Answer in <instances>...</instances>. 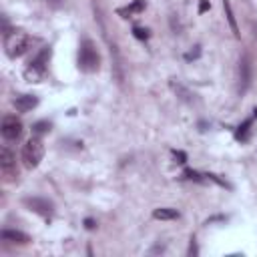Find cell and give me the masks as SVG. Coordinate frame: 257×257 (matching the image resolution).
Here are the masks:
<instances>
[{"label":"cell","mask_w":257,"mask_h":257,"mask_svg":"<svg viewBox=\"0 0 257 257\" xmlns=\"http://www.w3.org/2000/svg\"><path fill=\"white\" fill-rule=\"evenodd\" d=\"M30 46H32V38L26 32H20V30L8 32L6 38H4V50H6L8 58H18V56L26 54Z\"/></svg>","instance_id":"cell-1"},{"label":"cell","mask_w":257,"mask_h":257,"mask_svg":"<svg viewBox=\"0 0 257 257\" xmlns=\"http://www.w3.org/2000/svg\"><path fill=\"white\" fill-rule=\"evenodd\" d=\"M100 66V56L92 40H84L78 48V68L84 72H94Z\"/></svg>","instance_id":"cell-2"},{"label":"cell","mask_w":257,"mask_h":257,"mask_svg":"<svg viewBox=\"0 0 257 257\" xmlns=\"http://www.w3.org/2000/svg\"><path fill=\"white\" fill-rule=\"evenodd\" d=\"M44 157V145L38 137H32L22 147V163L26 169H36Z\"/></svg>","instance_id":"cell-3"},{"label":"cell","mask_w":257,"mask_h":257,"mask_svg":"<svg viewBox=\"0 0 257 257\" xmlns=\"http://www.w3.org/2000/svg\"><path fill=\"white\" fill-rule=\"evenodd\" d=\"M48 58H50V46L42 48V50L36 54V58L30 60V64H28V68H26V72H24L30 82H38V80L42 78V74L46 72Z\"/></svg>","instance_id":"cell-4"},{"label":"cell","mask_w":257,"mask_h":257,"mask_svg":"<svg viewBox=\"0 0 257 257\" xmlns=\"http://www.w3.org/2000/svg\"><path fill=\"white\" fill-rule=\"evenodd\" d=\"M0 131H2V137H4L6 141H16V139H20V135H22V122H20V118H16L14 114H8V116L2 118Z\"/></svg>","instance_id":"cell-5"},{"label":"cell","mask_w":257,"mask_h":257,"mask_svg":"<svg viewBox=\"0 0 257 257\" xmlns=\"http://www.w3.org/2000/svg\"><path fill=\"white\" fill-rule=\"evenodd\" d=\"M0 169H2L6 179H14L16 177V157L8 147L0 149Z\"/></svg>","instance_id":"cell-6"},{"label":"cell","mask_w":257,"mask_h":257,"mask_svg":"<svg viewBox=\"0 0 257 257\" xmlns=\"http://www.w3.org/2000/svg\"><path fill=\"white\" fill-rule=\"evenodd\" d=\"M24 205L42 217H48L52 213V203L48 199H42V197H28V199H24Z\"/></svg>","instance_id":"cell-7"},{"label":"cell","mask_w":257,"mask_h":257,"mask_svg":"<svg viewBox=\"0 0 257 257\" xmlns=\"http://www.w3.org/2000/svg\"><path fill=\"white\" fill-rule=\"evenodd\" d=\"M38 104V98L34 94H20L14 98V106L18 112H28Z\"/></svg>","instance_id":"cell-8"},{"label":"cell","mask_w":257,"mask_h":257,"mask_svg":"<svg viewBox=\"0 0 257 257\" xmlns=\"http://www.w3.org/2000/svg\"><path fill=\"white\" fill-rule=\"evenodd\" d=\"M2 239L4 241H10V243H18V245H24L30 241V237L22 231H12V229H4L2 231Z\"/></svg>","instance_id":"cell-9"},{"label":"cell","mask_w":257,"mask_h":257,"mask_svg":"<svg viewBox=\"0 0 257 257\" xmlns=\"http://www.w3.org/2000/svg\"><path fill=\"white\" fill-rule=\"evenodd\" d=\"M153 217L155 219H161V221H169V219H177L179 217V211L177 209H171V207H161V209H155L153 211Z\"/></svg>","instance_id":"cell-10"},{"label":"cell","mask_w":257,"mask_h":257,"mask_svg":"<svg viewBox=\"0 0 257 257\" xmlns=\"http://www.w3.org/2000/svg\"><path fill=\"white\" fill-rule=\"evenodd\" d=\"M251 124H253V118H247V120H243V124H239V128L235 131V139L237 141H247L249 139V131H251Z\"/></svg>","instance_id":"cell-11"},{"label":"cell","mask_w":257,"mask_h":257,"mask_svg":"<svg viewBox=\"0 0 257 257\" xmlns=\"http://www.w3.org/2000/svg\"><path fill=\"white\" fill-rule=\"evenodd\" d=\"M223 8H225V16H227V20H229V26H231L233 34L239 36V28H237V22H235V16H233V10H231L229 0H223Z\"/></svg>","instance_id":"cell-12"},{"label":"cell","mask_w":257,"mask_h":257,"mask_svg":"<svg viewBox=\"0 0 257 257\" xmlns=\"http://www.w3.org/2000/svg\"><path fill=\"white\" fill-rule=\"evenodd\" d=\"M50 128H52V124H50L48 120H38V122H34V124H32V133H34L36 137H40V135L48 133Z\"/></svg>","instance_id":"cell-13"},{"label":"cell","mask_w":257,"mask_h":257,"mask_svg":"<svg viewBox=\"0 0 257 257\" xmlns=\"http://www.w3.org/2000/svg\"><path fill=\"white\" fill-rule=\"evenodd\" d=\"M143 8H145V0H135L131 6H126V8L118 10V14H133V12H141Z\"/></svg>","instance_id":"cell-14"},{"label":"cell","mask_w":257,"mask_h":257,"mask_svg":"<svg viewBox=\"0 0 257 257\" xmlns=\"http://www.w3.org/2000/svg\"><path fill=\"white\" fill-rule=\"evenodd\" d=\"M249 78H251V74H249V62H247V58H243V62H241V80H243V88L249 84Z\"/></svg>","instance_id":"cell-15"},{"label":"cell","mask_w":257,"mask_h":257,"mask_svg":"<svg viewBox=\"0 0 257 257\" xmlns=\"http://www.w3.org/2000/svg\"><path fill=\"white\" fill-rule=\"evenodd\" d=\"M183 177L189 179V181H197V183H201L205 175H201V173H197V171H193V169H187V171L183 173Z\"/></svg>","instance_id":"cell-16"},{"label":"cell","mask_w":257,"mask_h":257,"mask_svg":"<svg viewBox=\"0 0 257 257\" xmlns=\"http://www.w3.org/2000/svg\"><path fill=\"white\" fill-rule=\"evenodd\" d=\"M133 34H135V38H139V40H147V38H149V30H147V28H141V26H135V28H133Z\"/></svg>","instance_id":"cell-17"},{"label":"cell","mask_w":257,"mask_h":257,"mask_svg":"<svg viewBox=\"0 0 257 257\" xmlns=\"http://www.w3.org/2000/svg\"><path fill=\"white\" fill-rule=\"evenodd\" d=\"M173 157H175V161H177V163H181V165L187 161V155H185L183 151H173Z\"/></svg>","instance_id":"cell-18"},{"label":"cell","mask_w":257,"mask_h":257,"mask_svg":"<svg viewBox=\"0 0 257 257\" xmlns=\"http://www.w3.org/2000/svg\"><path fill=\"white\" fill-rule=\"evenodd\" d=\"M209 8H211V2H209V0H199V14L207 12Z\"/></svg>","instance_id":"cell-19"},{"label":"cell","mask_w":257,"mask_h":257,"mask_svg":"<svg viewBox=\"0 0 257 257\" xmlns=\"http://www.w3.org/2000/svg\"><path fill=\"white\" fill-rule=\"evenodd\" d=\"M84 225H86V229H94V227H96V223H94L92 219H86V221H84Z\"/></svg>","instance_id":"cell-20"},{"label":"cell","mask_w":257,"mask_h":257,"mask_svg":"<svg viewBox=\"0 0 257 257\" xmlns=\"http://www.w3.org/2000/svg\"><path fill=\"white\" fill-rule=\"evenodd\" d=\"M46 2H48V4L52 6V8H58V6L62 4V0H46Z\"/></svg>","instance_id":"cell-21"}]
</instances>
